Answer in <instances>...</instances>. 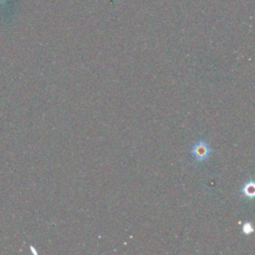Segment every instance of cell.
Segmentation results:
<instances>
[{
	"instance_id": "obj_3",
	"label": "cell",
	"mask_w": 255,
	"mask_h": 255,
	"mask_svg": "<svg viewBox=\"0 0 255 255\" xmlns=\"http://www.w3.org/2000/svg\"><path fill=\"white\" fill-rule=\"evenodd\" d=\"M242 233L244 235H250L254 232V228H253V225L251 222H245L243 225H242Z\"/></svg>"
},
{
	"instance_id": "obj_1",
	"label": "cell",
	"mask_w": 255,
	"mask_h": 255,
	"mask_svg": "<svg viewBox=\"0 0 255 255\" xmlns=\"http://www.w3.org/2000/svg\"><path fill=\"white\" fill-rule=\"evenodd\" d=\"M191 154L197 162H203L210 157L211 147L207 141L198 140L193 144L191 148Z\"/></svg>"
},
{
	"instance_id": "obj_2",
	"label": "cell",
	"mask_w": 255,
	"mask_h": 255,
	"mask_svg": "<svg viewBox=\"0 0 255 255\" xmlns=\"http://www.w3.org/2000/svg\"><path fill=\"white\" fill-rule=\"evenodd\" d=\"M242 195L246 198L252 199L255 196V183L253 180L247 181L242 187Z\"/></svg>"
}]
</instances>
